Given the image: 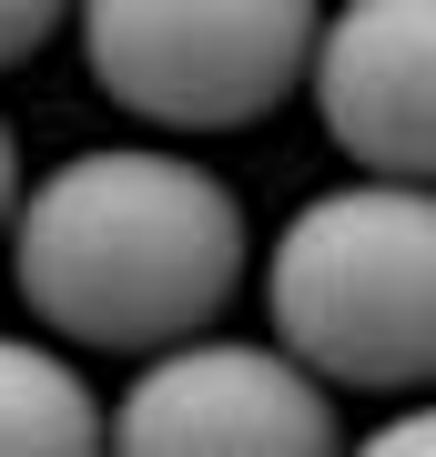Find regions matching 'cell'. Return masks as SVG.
<instances>
[{
    "label": "cell",
    "mask_w": 436,
    "mask_h": 457,
    "mask_svg": "<svg viewBox=\"0 0 436 457\" xmlns=\"http://www.w3.org/2000/svg\"><path fill=\"white\" fill-rule=\"evenodd\" d=\"M11 275H21V305L62 345L152 356L234 305L243 204L193 153L102 143L51 163L11 204Z\"/></svg>",
    "instance_id": "1"
},
{
    "label": "cell",
    "mask_w": 436,
    "mask_h": 457,
    "mask_svg": "<svg viewBox=\"0 0 436 457\" xmlns=\"http://www.w3.org/2000/svg\"><path fill=\"white\" fill-rule=\"evenodd\" d=\"M264 315L335 396L436 386V183L345 173L305 194L264 264Z\"/></svg>",
    "instance_id": "2"
},
{
    "label": "cell",
    "mask_w": 436,
    "mask_h": 457,
    "mask_svg": "<svg viewBox=\"0 0 436 457\" xmlns=\"http://www.w3.org/2000/svg\"><path fill=\"white\" fill-rule=\"evenodd\" d=\"M102 102L162 132H243L305 92L325 0H71Z\"/></svg>",
    "instance_id": "3"
},
{
    "label": "cell",
    "mask_w": 436,
    "mask_h": 457,
    "mask_svg": "<svg viewBox=\"0 0 436 457\" xmlns=\"http://www.w3.org/2000/svg\"><path fill=\"white\" fill-rule=\"evenodd\" d=\"M112 437L143 457H315L335 447V386L284 336H173L132 366Z\"/></svg>",
    "instance_id": "4"
},
{
    "label": "cell",
    "mask_w": 436,
    "mask_h": 457,
    "mask_svg": "<svg viewBox=\"0 0 436 457\" xmlns=\"http://www.w3.org/2000/svg\"><path fill=\"white\" fill-rule=\"evenodd\" d=\"M305 92L356 173L436 183V0H335L315 21Z\"/></svg>",
    "instance_id": "5"
},
{
    "label": "cell",
    "mask_w": 436,
    "mask_h": 457,
    "mask_svg": "<svg viewBox=\"0 0 436 457\" xmlns=\"http://www.w3.org/2000/svg\"><path fill=\"white\" fill-rule=\"evenodd\" d=\"M112 437L92 376L41 336H0V457H81Z\"/></svg>",
    "instance_id": "6"
},
{
    "label": "cell",
    "mask_w": 436,
    "mask_h": 457,
    "mask_svg": "<svg viewBox=\"0 0 436 457\" xmlns=\"http://www.w3.org/2000/svg\"><path fill=\"white\" fill-rule=\"evenodd\" d=\"M62 21H71V0H0V71L31 62V51L62 31Z\"/></svg>",
    "instance_id": "7"
},
{
    "label": "cell",
    "mask_w": 436,
    "mask_h": 457,
    "mask_svg": "<svg viewBox=\"0 0 436 457\" xmlns=\"http://www.w3.org/2000/svg\"><path fill=\"white\" fill-rule=\"evenodd\" d=\"M375 447H386V457H426L436 447V407H396L386 427H375Z\"/></svg>",
    "instance_id": "8"
},
{
    "label": "cell",
    "mask_w": 436,
    "mask_h": 457,
    "mask_svg": "<svg viewBox=\"0 0 436 457\" xmlns=\"http://www.w3.org/2000/svg\"><path fill=\"white\" fill-rule=\"evenodd\" d=\"M11 204H21V143H11V122H0V234H11Z\"/></svg>",
    "instance_id": "9"
}]
</instances>
